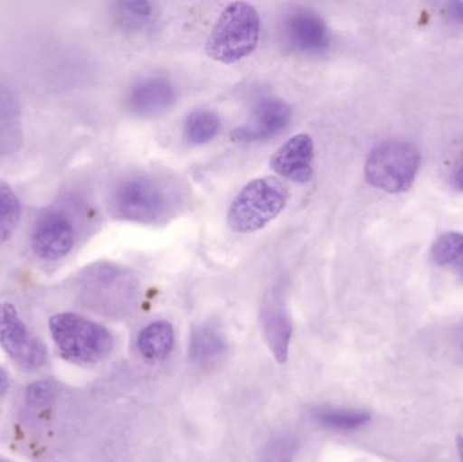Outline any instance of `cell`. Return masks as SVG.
Returning a JSON list of instances; mask_svg holds the SVG:
<instances>
[{"label": "cell", "instance_id": "cell-1", "mask_svg": "<svg viewBox=\"0 0 463 462\" xmlns=\"http://www.w3.org/2000/svg\"><path fill=\"white\" fill-rule=\"evenodd\" d=\"M76 290L84 306L111 317L129 314L138 298L135 276L109 262L92 263L81 270L76 278Z\"/></svg>", "mask_w": 463, "mask_h": 462}, {"label": "cell", "instance_id": "cell-5", "mask_svg": "<svg viewBox=\"0 0 463 462\" xmlns=\"http://www.w3.org/2000/svg\"><path fill=\"white\" fill-rule=\"evenodd\" d=\"M288 200V189L280 179H253L232 201L228 225L237 233L258 232L282 213Z\"/></svg>", "mask_w": 463, "mask_h": 462}, {"label": "cell", "instance_id": "cell-24", "mask_svg": "<svg viewBox=\"0 0 463 462\" xmlns=\"http://www.w3.org/2000/svg\"><path fill=\"white\" fill-rule=\"evenodd\" d=\"M449 15L454 21L463 24V3H451L449 8Z\"/></svg>", "mask_w": 463, "mask_h": 462}, {"label": "cell", "instance_id": "cell-25", "mask_svg": "<svg viewBox=\"0 0 463 462\" xmlns=\"http://www.w3.org/2000/svg\"><path fill=\"white\" fill-rule=\"evenodd\" d=\"M8 390V379L7 374L5 373L2 368H0V398L7 392Z\"/></svg>", "mask_w": 463, "mask_h": 462}, {"label": "cell", "instance_id": "cell-19", "mask_svg": "<svg viewBox=\"0 0 463 462\" xmlns=\"http://www.w3.org/2000/svg\"><path fill=\"white\" fill-rule=\"evenodd\" d=\"M324 428L331 430H355L369 422L370 415L356 410L321 409L313 414Z\"/></svg>", "mask_w": 463, "mask_h": 462}, {"label": "cell", "instance_id": "cell-21", "mask_svg": "<svg viewBox=\"0 0 463 462\" xmlns=\"http://www.w3.org/2000/svg\"><path fill=\"white\" fill-rule=\"evenodd\" d=\"M56 385L48 380L33 382L26 390V403L32 409H43L51 406L56 398Z\"/></svg>", "mask_w": 463, "mask_h": 462}, {"label": "cell", "instance_id": "cell-6", "mask_svg": "<svg viewBox=\"0 0 463 462\" xmlns=\"http://www.w3.org/2000/svg\"><path fill=\"white\" fill-rule=\"evenodd\" d=\"M420 168V152L415 146L389 141L375 146L366 159L364 175L375 189L386 193L407 192Z\"/></svg>", "mask_w": 463, "mask_h": 462}, {"label": "cell", "instance_id": "cell-7", "mask_svg": "<svg viewBox=\"0 0 463 462\" xmlns=\"http://www.w3.org/2000/svg\"><path fill=\"white\" fill-rule=\"evenodd\" d=\"M280 35L288 51L301 56H318L326 53L331 35L320 14L307 7L286 11L280 19Z\"/></svg>", "mask_w": 463, "mask_h": 462}, {"label": "cell", "instance_id": "cell-16", "mask_svg": "<svg viewBox=\"0 0 463 462\" xmlns=\"http://www.w3.org/2000/svg\"><path fill=\"white\" fill-rule=\"evenodd\" d=\"M224 336L213 325H205L193 331L190 339V358L193 363L208 365L225 352Z\"/></svg>", "mask_w": 463, "mask_h": 462}, {"label": "cell", "instance_id": "cell-12", "mask_svg": "<svg viewBox=\"0 0 463 462\" xmlns=\"http://www.w3.org/2000/svg\"><path fill=\"white\" fill-rule=\"evenodd\" d=\"M176 102L175 87L162 76L137 81L128 94V108L136 116L154 117L165 113Z\"/></svg>", "mask_w": 463, "mask_h": 462}, {"label": "cell", "instance_id": "cell-14", "mask_svg": "<svg viewBox=\"0 0 463 462\" xmlns=\"http://www.w3.org/2000/svg\"><path fill=\"white\" fill-rule=\"evenodd\" d=\"M22 144L21 108L13 92L0 84V156L14 154Z\"/></svg>", "mask_w": 463, "mask_h": 462}, {"label": "cell", "instance_id": "cell-23", "mask_svg": "<svg viewBox=\"0 0 463 462\" xmlns=\"http://www.w3.org/2000/svg\"><path fill=\"white\" fill-rule=\"evenodd\" d=\"M450 182L454 189L463 192V154L457 160L456 165H454L453 171H451Z\"/></svg>", "mask_w": 463, "mask_h": 462}, {"label": "cell", "instance_id": "cell-15", "mask_svg": "<svg viewBox=\"0 0 463 462\" xmlns=\"http://www.w3.org/2000/svg\"><path fill=\"white\" fill-rule=\"evenodd\" d=\"M175 342L174 327L165 320L146 325L137 339L138 352L149 361H163L168 357Z\"/></svg>", "mask_w": 463, "mask_h": 462}, {"label": "cell", "instance_id": "cell-9", "mask_svg": "<svg viewBox=\"0 0 463 462\" xmlns=\"http://www.w3.org/2000/svg\"><path fill=\"white\" fill-rule=\"evenodd\" d=\"M76 227L68 212L51 208L43 212L32 232V247L40 259L56 262L72 251Z\"/></svg>", "mask_w": 463, "mask_h": 462}, {"label": "cell", "instance_id": "cell-20", "mask_svg": "<svg viewBox=\"0 0 463 462\" xmlns=\"http://www.w3.org/2000/svg\"><path fill=\"white\" fill-rule=\"evenodd\" d=\"M21 219V203L10 184L0 181V247L11 238Z\"/></svg>", "mask_w": 463, "mask_h": 462}, {"label": "cell", "instance_id": "cell-22", "mask_svg": "<svg viewBox=\"0 0 463 462\" xmlns=\"http://www.w3.org/2000/svg\"><path fill=\"white\" fill-rule=\"evenodd\" d=\"M293 444L288 439H277L269 445L263 462H293Z\"/></svg>", "mask_w": 463, "mask_h": 462}, {"label": "cell", "instance_id": "cell-11", "mask_svg": "<svg viewBox=\"0 0 463 462\" xmlns=\"http://www.w3.org/2000/svg\"><path fill=\"white\" fill-rule=\"evenodd\" d=\"M315 143L307 133L288 138L269 159V167L293 184H307L313 176Z\"/></svg>", "mask_w": 463, "mask_h": 462}, {"label": "cell", "instance_id": "cell-2", "mask_svg": "<svg viewBox=\"0 0 463 462\" xmlns=\"http://www.w3.org/2000/svg\"><path fill=\"white\" fill-rule=\"evenodd\" d=\"M110 213L116 219L160 225L175 214V194L162 179L148 174L129 176L111 193Z\"/></svg>", "mask_w": 463, "mask_h": 462}, {"label": "cell", "instance_id": "cell-18", "mask_svg": "<svg viewBox=\"0 0 463 462\" xmlns=\"http://www.w3.org/2000/svg\"><path fill=\"white\" fill-rule=\"evenodd\" d=\"M432 260L463 279V233L448 232L438 238L431 250Z\"/></svg>", "mask_w": 463, "mask_h": 462}, {"label": "cell", "instance_id": "cell-10", "mask_svg": "<svg viewBox=\"0 0 463 462\" xmlns=\"http://www.w3.org/2000/svg\"><path fill=\"white\" fill-rule=\"evenodd\" d=\"M291 116V108L285 100L267 98L253 108L250 121L234 130L232 137L244 143L267 140L282 133L290 124Z\"/></svg>", "mask_w": 463, "mask_h": 462}, {"label": "cell", "instance_id": "cell-8", "mask_svg": "<svg viewBox=\"0 0 463 462\" xmlns=\"http://www.w3.org/2000/svg\"><path fill=\"white\" fill-rule=\"evenodd\" d=\"M0 346L27 371L40 369L48 360L45 344L32 334L15 306L8 303L0 306Z\"/></svg>", "mask_w": 463, "mask_h": 462}, {"label": "cell", "instance_id": "cell-3", "mask_svg": "<svg viewBox=\"0 0 463 462\" xmlns=\"http://www.w3.org/2000/svg\"><path fill=\"white\" fill-rule=\"evenodd\" d=\"M260 40V16L248 2H233L222 11L206 41L214 61L233 64L250 56Z\"/></svg>", "mask_w": 463, "mask_h": 462}, {"label": "cell", "instance_id": "cell-13", "mask_svg": "<svg viewBox=\"0 0 463 462\" xmlns=\"http://www.w3.org/2000/svg\"><path fill=\"white\" fill-rule=\"evenodd\" d=\"M261 323L272 355L278 363H285L288 357L293 325L286 312L282 295L278 290L267 296L261 311Z\"/></svg>", "mask_w": 463, "mask_h": 462}, {"label": "cell", "instance_id": "cell-17", "mask_svg": "<svg viewBox=\"0 0 463 462\" xmlns=\"http://www.w3.org/2000/svg\"><path fill=\"white\" fill-rule=\"evenodd\" d=\"M222 127V118L211 108H197L184 119V138L193 146H203L216 137Z\"/></svg>", "mask_w": 463, "mask_h": 462}, {"label": "cell", "instance_id": "cell-26", "mask_svg": "<svg viewBox=\"0 0 463 462\" xmlns=\"http://www.w3.org/2000/svg\"><path fill=\"white\" fill-rule=\"evenodd\" d=\"M457 447H458L459 456H461V462H463V437L459 436L457 438Z\"/></svg>", "mask_w": 463, "mask_h": 462}, {"label": "cell", "instance_id": "cell-4", "mask_svg": "<svg viewBox=\"0 0 463 462\" xmlns=\"http://www.w3.org/2000/svg\"><path fill=\"white\" fill-rule=\"evenodd\" d=\"M49 330L60 354L78 365L102 363L114 349L108 328L78 314L54 315L49 320Z\"/></svg>", "mask_w": 463, "mask_h": 462}]
</instances>
